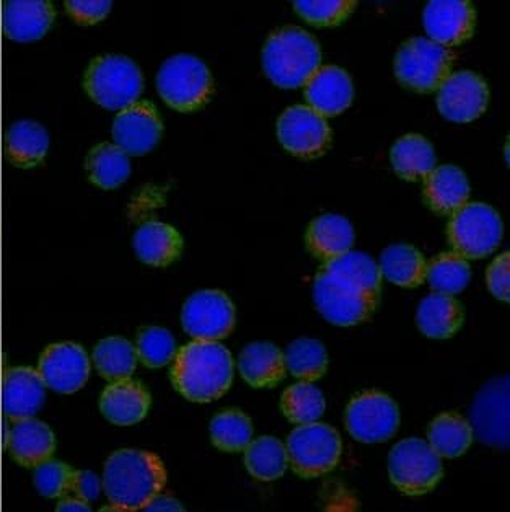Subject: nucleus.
Returning <instances> with one entry per match:
<instances>
[{"mask_svg":"<svg viewBox=\"0 0 510 512\" xmlns=\"http://www.w3.org/2000/svg\"><path fill=\"white\" fill-rule=\"evenodd\" d=\"M38 374L54 392L74 393L84 387L90 376V361L82 346L58 343L44 349Z\"/></svg>","mask_w":510,"mask_h":512,"instance_id":"dca6fc26","label":"nucleus"},{"mask_svg":"<svg viewBox=\"0 0 510 512\" xmlns=\"http://www.w3.org/2000/svg\"><path fill=\"white\" fill-rule=\"evenodd\" d=\"M509 403V377L489 380L471 405L473 437L486 446L507 449L510 444Z\"/></svg>","mask_w":510,"mask_h":512,"instance_id":"9b49d317","label":"nucleus"},{"mask_svg":"<svg viewBox=\"0 0 510 512\" xmlns=\"http://www.w3.org/2000/svg\"><path fill=\"white\" fill-rule=\"evenodd\" d=\"M356 2H307L300 0L294 2V9L300 17L307 20L308 23L318 25V27H330L343 22L351 14Z\"/></svg>","mask_w":510,"mask_h":512,"instance_id":"37998d69","label":"nucleus"},{"mask_svg":"<svg viewBox=\"0 0 510 512\" xmlns=\"http://www.w3.org/2000/svg\"><path fill=\"white\" fill-rule=\"evenodd\" d=\"M284 362L292 376L302 382H315L326 372L328 354L320 341L299 338L287 346Z\"/></svg>","mask_w":510,"mask_h":512,"instance_id":"58836bf2","label":"nucleus"},{"mask_svg":"<svg viewBox=\"0 0 510 512\" xmlns=\"http://www.w3.org/2000/svg\"><path fill=\"white\" fill-rule=\"evenodd\" d=\"M232 379V354L217 341L194 340L176 353L172 369L173 385L191 402L217 400L229 390Z\"/></svg>","mask_w":510,"mask_h":512,"instance_id":"f257e3e1","label":"nucleus"},{"mask_svg":"<svg viewBox=\"0 0 510 512\" xmlns=\"http://www.w3.org/2000/svg\"><path fill=\"white\" fill-rule=\"evenodd\" d=\"M424 196L437 212H455L463 208L470 198V183L462 168L442 165L426 177Z\"/></svg>","mask_w":510,"mask_h":512,"instance_id":"a878e982","label":"nucleus"},{"mask_svg":"<svg viewBox=\"0 0 510 512\" xmlns=\"http://www.w3.org/2000/svg\"><path fill=\"white\" fill-rule=\"evenodd\" d=\"M134 252L150 266H167L180 256L183 239L178 230L163 222H146L134 234Z\"/></svg>","mask_w":510,"mask_h":512,"instance_id":"bb28decb","label":"nucleus"},{"mask_svg":"<svg viewBox=\"0 0 510 512\" xmlns=\"http://www.w3.org/2000/svg\"><path fill=\"white\" fill-rule=\"evenodd\" d=\"M157 89L165 103L175 110H198L211 95V72L196 56L178 54L163 62L157 76Z\"/></svg>","mask_w":510,"mask_h":512,"instance_id":"423d86ee","label":"nucleus"},{"mask_svg":"<svg viewBox=\"0 0 510 512\" xmlns=\"http://www.w3.org/2000/svg\"><path fill=\"white\" fill-rule=\"evenodd\" d=\"M136 351L146 366H167L176 356L175 338L165 328H144L137 338Z\"/></svg>","mask_w":510,"mask_h":512,"instance_id":"a19ab883","label":"nucleus"},{"mask_svg":"<svg viewBox=\"0 0 510 512\" xmlns=\"http://www.w3.org/2000/svg\"><path fill=\"white\" fill-rule=\"evenodd\" d=\"M56 12L51 2H5V35L17 43H31L43 38L53 27Z\"/></svg>","mask_w":510,"mask_h":512,"instance_id":"4be33fe9","label":"nucleus"},{"mask_svg":"<svg viewBox=\"0 0 510 512\" xmlns=\"http://www.w3.org/2000/svg\"><path fill=\"white\" fill-rule=\"evenodd\" d=\"M46 385L35 369L12 367L5 372L2 384V405L10 420L33 418L43 407Z\"/></svg>","mask_w":510,"mask_h":512,"instance_id":"aec40b11","label":"nucleus"},{"mask_svg":"<svg viewBox=\"0 0 510 512\" xmlns=\"http://www.w3.org/2000/svg\"><path fill=\"white\" fill-rule=\"evenodd\" d=\"M416 322L424 335L434 340H447L460 330L463 323L462 305L444 294L424 297L416 312Z\"/></svg>","mask_w":510,"mask_h":512,"instance_id":"c85d7f7f","label":"nucleus"},{"mask_svg":"<svg viewBox=\"0 0 510 512\" xmlns=\"http://www.w3.org/2000/svg\"><path fill=\"white\" fill-rule=\"evenodd\" d=\"M93 361L105 379L118 382L129 379L136 371L137 351L128 340L111 336L98 343Z\"/></svg>","mask_w":510,"mask_h":512,"instance_id":"c9c22d12","label":"nucleus"},{"mask_svg":"<svg viewBox=\"0 0 510 512\" xmlns=\"http://www.w3.org/2000/svg\"><path fill=\"white\" fill-rule=\"evenodd\" d=\"M102 482L111 504L141 511L149 501L160 495L167 483V472L159 455L123 449L106 460Z\"/></svg>","mask_w":510,"mask_h":512,"instance_id":"f03ea898","label":"nucleus"},{"mask_svg":"<svg viewBox=\"0 0 510 512\" xmlns=\"http://www.w3.org/2000/svg\"><path fill=\"white\" fill-rule=\"evenodd\" d=\"M141 69L126 56H102L85 74V90L93 102L106 110H126L142 93Z\"/></svg>","mask_w":510,"mask_h":512,"instance_id":"20e7f679","label":"nucleus"},{"mask_svg":"<svg viewBox=\"0 0 510 512\" xmlns=\"http://www.w3.org/2000/svg\"><path fill=\"white\" fill-rule=\"evenodd\" d=\"M323 270L354 284L362 291L379 296L382 273H380L379 263L367 253L351 250L335 260L326 261Z\"/></svg>","mask_w":510,"mask_h":512,"instance_id":"f704fd0d","label":"nucleus"},{"mask_svg":"<svg viewBox=\"0 0 510 512\" xmlns=\"http://www.w3.org/2000/svg\"><path fill=\"white\" fill-rule=\"evenodd\" d=\"M380 273L400 287H416L426 281L427 263L418 248L396 243L385 248L380 256Z\"/></svg>","mask_w":510,"mask_h":512,"instance_id":"c756f323","label":"nucleus"},{"mask_svg":"<svg viewBox=\"0 0 510 512\" xmlns=\"http://www.w3.org/2000/svg\"><path fill=\"white\" fill-rule=\"evenodd\" d=\"M282 413L292 423H318L326 410V400L323 392L313 382H299L282 393Z\"/></svg>","mask_w":510,"mask_h":512,"instance_id":"e433bc0d","label":"nucleus"},{"mask_svg":"<svg viewBox=\"0 0 510 512\" xmlns=\"http://www.w3.org/2000/svg\"><path fill=\"white\" fill-rule=\"evenodd\" d=\"M98 512H136L131 511V509L121 508V506H115V504H110V506H105V508L100 509Z\"/></svg>","mask_w":510,"mask_h":512,"instance_id":"8fccbe9b","label":"nucleus"},{"mask_svg":"<svg viewBox=\"0 0 510 512\" xmlns=\"http://www.w3.org/2000/svg\"><path fill=\"white\" fill-rule=\"evenodd\" d=\"M388 475L393 485L409 496L426 495L444 477L442 459L427 441L409 437L395 444L388 455Z\"/></svg>","mask_w":510,"mask_h":512,"instance_id":"39448f33","label":"nucleus"},{"mask_svg":"<svg viewBox=\"0 0 510 512\" xmlns=\"http://www.w3.org/2000/svg\"><path fill=\"white\" fill-rule=\"evenodd\" d=\"M150 395L134 380H118L106 387L100 397V410L106 420L118 426H132L147 416Z\"/></svg>","mask_w":510,"mask_h":512,"instance_id":"5701e85b","label":"nucleus"},{"mask_svg":"<svg viewBox=\"0 0 510 512\" xmlns=\"http://www.w3.org/2000/svg\"><path fill=\"white\" fill-rule=\"evenodd\" d=\"M377 297L328 271H320L313 283V301L318 312L338 327L364 322L374 312Z\"/></svg>","mask_w":510,"mask_h":512,"instance_id":"9d476101","label":"nucleus"},{"mask_svg":"<svg viewBox=\"0 0 510 512\" xmlns=\"http://www.w3.org/2000/svg\"><path fill=\"white\" fill-rule=\"evenodd\" d=\"M56 512H93L90 504L75 496H66L59 501Z\"/></svg>","mask_w":510,"mask_h":512,"instance_id":"09e8293b","label":"nucleus"},{"mask_svg":"<svg viewBox=\"0 0 510 512\" xmlns=\"http://www.w3.org/2000/svg\"><path fill=\"white\" fill-rule=\"evenodd\" d=\"M141 512H186V509L173 496L157 495L141 509Z\"/></svg>","mask_w":510,"mask_h":512,"instance_id":"de8ad7c7","label":"nucleus"},{"mask_svg":"<svg viewBox=\"0 0 510 512\" xmlns=\"http://www.w3.org/2000/svg\"><path fill=\"white\" fill-rule=\"evenodd\" d=\"M400 410L385 393L370 390L352 398L346 408V428L359 442L375 444L395 436Z\"/></svg>","mask_w":510,"mask_h":512,"instance_id":"f8f14e48","label":"nucleus"},{"mask_svg":"<svg viewBox=\"0 0 510 512\" xmlns=\"http://www.w3.org/2000/svg\"><path fill=\"white\" fill-rule=\"evenodd\" d=\"M72 470L61 460L49 459L35 467L33 483L44 498H62L71 493Z\"/></svg>","mask_w":510,"mask_h":512,"instance_id":"79ce46f5","label":"nucleus"},{"mask_svg":"<svg viewBox=\"0 0 510 512\" xmlns=\"http://www.w3.org/2000/svg\"><path fill=\"white\" fill-rule=\"evenodd\" d=\"M238 371L251 387H276L286 374L284 353L273 343H251L238 358Z\"/></svg>","mask_w":510,"mask_h":512,"instance_id":"b1692460","label":"nucleus"},{"mask_svg":"<svg viewBox=\"0 0 510 512\" xmlns=\"http://www.w3.org/2000/svg\"><path fill=\"white\" fill-rule=\"evenodd\" d=\"M287 459L297 475L320 477L338 465L343 451L341 436L328 424H302L287 437Z\"/></svg>","mask_w":510,"mask_h":512,"instance_id":"0eeeda50","label":"nucleus"},{"mask_svg":"<svg viewBox=\"0 0 510 512\" xmlns=\"http://www.w3.org/2000/svg\"><path fill=\"white\" fill-rule=\"evenodd\" d=\"M471 279L468 261L457 253H444L427 265L426 281L436 294L453 297L465 291Z\"/></svg>","mask_w":510,"mask_h":512,"instance_id":"4c0bfd02","label":"nucleus"},{"mask_svg":"<svg viewBox=\"0 0 510 512\" xmlns=\"http://www.w3.org/2000/svg\"><path fill=\"white\" fill-rule=\"evenodd\" d=\"M212 444L225 452L245 451L253 439V424L238 410L222 411L211 421Z\"/></svg>","mask_w":510,"mask_h":512,"instance_id":"ea45409f","label":"nucleus"},{"mask_svg":"<svg viewBox=\"0 0 510 512\" xmlns=\"http://www.w3.org/2000/svg\"><path fill=\"white\" fill-rule=\"evenodd\" d=\"M66 10L69 12L75 22L84 23V25H93V23L102 22L106 15L110 14L111 2H66Z\"/></svg>","mask_w":510,"mask_h":512,"instance_id":"49530a36","label":"nucleus"},{"mask_svg":"<svg viewBox=\"0 0 510 512\" xmlns=\"http://www.w3.org/2000/svg\"><path fill=\"white\" fill-rule=\"evenodd\" d=\"M437 108L440 115L453 123H470L483 115L488 106V85L471 71L457 72L440 85Z\"/></svg>","mask_w":510,"mask_h":512,"instance_id":"2eb2a0df","label":"nucleus"},{"mask_svg":"<svg viewBox=\"0 0 510 512\" xmlns=\"http://www.w3.org/2000/svg\"><path fill=\"white\" fill-rule=\"evenodd\" d=\"M395 172L405 180L426 178L436 168V152L431 142L419 134H408L395 142L390 152Z\"/></svg>","mask_w":510,"mask_h":512,"instance_id":"7c9ffc66","label":"nucleus"},{"mask_svg":"<svg viewBox=\"0 0 510 512\" xmlns=\"http://www.w3.org/2000/svg\"><path fill=\"white\" fill-rule=\"evenodd\" d=\"M504 234L501 216L489 204H465L453 214L449 240L463 258H484L499 247Z\"/></svg>","mask_w":510,"mask_h":512,"instance_id":"1a4fd4ad","label":"nucleus"},{"mask_svg":"<svg viewBox=\"0 0 510 512\" xmlns=\"http://www.w3.org/2000/svg\"><path fill=\"white\" fill-rule=\"evenodd\" d=\"M354 239V227L349 219L339 214H323L307 230L308 250L325 261L351 252Z\"/></svg>","mask_w":510,"mask_h":512,"instance_id":"393cba45","label":"nucleus"},{"mask_svg":"<svg viewBox=\"0 0 510 512\" xmlns=\"http://www.w3.org/2000/svg\"><path fill=\"white\" fill-rule=\"evenodd\" d=\"M90 180L103 190H113L123 185L131 175L128 155L113 144H100L87 157Z\"/></svg>","mask_w":510,"mask_h":512,"instance_id":"72a5a7b5","label":"nucleus"},{"mask_svg":"<svg viewBox=\"0 0 510 512\" xmlns=\"http://www.w3.org/2000/svg\"><path fill=\"white\" fill-rule=\"evenodd\" d=\"M48 131L31 120L17 121L5 136V154L10 164L18 168H33L48 154Z\"/></svg>","mask_w":510,"mask_h":512,"instance_id":"cd10ccee","label":"nucleus"},{"mask_svg":"<svg viewBox=\"0 0 510 512\" xmlns=\"http://www.w3.org/2000/svg\"><path fill=\"white\" fill-rule=\"evenodd\" d=\"M163 124L155 106L149 102L134 103L116 116L113 139L126 155H144L159 144Z\"/></svg>","mask_w":510,"mask_h":512,"instance_id":"f3484780","label":"nucleus"},{"mask_svg":"<svg viewBox=\"0 0 510 512\" xmlns=\"http://www.w3.org/2000/svg\"><path fill=\"white\" fill-rule=\"evenodd\" d=\"M103 482L97 473L90 470H74L72 473L71 493L85 503L97 501L102 495Z\"/></svg>","mask_w":510,"mask_h":512,"instance_id":"a18cd8bd","label":"nucleus"},{"mask_svg":"<svg viewBox=\"0 0 510 512\" xmlns=\"http://www.w3.org/2000/svg\"><path fill=\"white\" fill-rule=\"evenodd\" d=\"M452 62L449 49L429 38H413L396 53V79L416 92H434L450 76Z\"/></svg>","mask_w":510,"mask_h":512,"instance_id":"6e6552de","label":"nucleus"},{"mask_svg":"<svg viewBox=\"0 0 510 512\" xmlns=\"http://www.w3.org/2000/svg\"><path fill=\"white\" fill-rule=\"evenodd\" d=\"M473 442V429L470 421L457 413H444L437 416L427 429V444L434 449L440 459H455L470 449Z\"/></svg>","mask_w":510,"mask_h":512,"instance_id":"2f4dec72","label":"nucleus"},{"mask_svg":"<svg viewBox=\"0 0 510 512\" xmlns=\"http://www.w3.org/2000/svg\"><path fill=\"white\" fill-rule=\"evenodd\" d=\"M488 287L491 294L502 302L510 301V256L502 253L488 268Z\"/></svg>","mask_w":510,"mask_h":512,"instance_id":"c03bdc74","label":"nucleus"},{"mask_svg":"<svg viewBox=\"0 0 510 512\" xmlns=\"http://www.w3.org/2000/svg\"><path fill=\"white\" fill-rule=\"evenodd\" d=\"M305 98L310 108L323 118L338 116L351 106L354 85L341 67H320L305 84Z\"/></svg>","mask_w":510,"mask_h":512,"instance_id":"6ab92c4d","label":"nucleus"},{"mask_svg":"<svg viewBox=\"0 0 510 512\" xmlns=\"http://www.w3.org/2000/svg\"><path fill=\"white\" fill-rule=\"evenodd\" d=\"M286 446L273 436L258 437L245 449V467L261 482H273L287 470Z\"/></svg>","mask_w":510,"mask_h":512,"instance_id":"473e14b6","label":"nucleus"},{"mask_svg":"<svg viewBox=\"0 0 510 512\" xmlns=\"http://www.w3.org/2000/svg\"><path fill=\"white\" fill-rule=\"evenodd\" d=\"M7 447L17 464L35 468L53 457L56 436L48 424L27 418L12 424L7 436Z\"/></svg>","mask_w":510,"mask_h":512,"instance_id":"412c9836","label":"nucleus"},{"mask_svg":"<svg viewBox=\"0 0 510 512\" xmlns=\"http://www.w3.org/2000/svg\"><path fill=\"white\" fill-rule=\"evenodd\" d=\"M423 22L429 40L447 48L470 38L475 10L465 0H432L424 9Z\"/></svg>","mask_w":510,"mask_h":512,"instance_id":"a211bd4d","label":"nucleus"},{"mask_svg":"<svg viewBox=\"0 0 510 512\" xmlns=\"http://www.w3.org/2000/svg\"><path fill=\"white\" fill-rule=\"evenodd\" d=\"M277 137L291 154L304 159L317 157L330 144L331 131L326 118L310 106L287 108L277 121Z\"/></svg>","mask_w":510,"mask_h":512,"instance_id":"4468645a","label":"nucleus"},{"mask_svg":"<svg viewBox=\"0 0 510 512\" xmlns=\"http://www.w3.org/2000/svg\"><path fill=\"white\" fill-rule=\"evenodd\" d=\"M320 64L317 40L297 27L276 31L263 49L264 74L281 89H297L307 84Z\"/></svg>","mask_w":510,"mask_h":512,"instance_id":"7ed1b4c3","label":"nucleus"},{"mask_svg":"<svg viewBox=\"0 0 510 512\" xmlns=\"http://www.w3.org/2000/svg\"><path fill=\"white\" fill-rule=\"evenodd\" d=\"M181 323L196 341L222 340L235 325V307L220 291H199L185 302Z\"/></svg>","mask_w":510,"mask_h":512,"instance_id":"ddd939ff","label":"nucleus"}]
</instances>
